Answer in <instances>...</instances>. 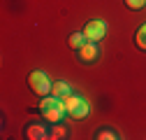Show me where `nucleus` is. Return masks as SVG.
<instances>
[{
    "instance_id": "f257e3e1",
    "label": "nucleus",
    "mask_w": 146,
    "mask_h": 140,
    "mask_svg": "<svg viewBox=\"0 0 146 140\" xmlns=\"http://www.w3.org/2000/svg\"><path fill=\"white\" fill-rule=\"evenodd\" d=\"M40 112H42V117L46 119V121H51V124H58V121L65 117V100L63 98H58V96H49V98H44L42 103H40Z\"/></svg>"
},
{
    "instance_id": "f03ea898",
    "label": "nucleus",
    "mask_w": 146,
    "mask_h": 140,
    "mask_svg": "<svg viewBox=\"0 0 146 140\" xmlns=\"http://www.w3.org/2000/svg\"><path fill=\"white\" fill-rule=\"evenodd\" d=\"M63 100H65V110H67V114H70L72 119H86V117L90 114V105H88V100H84L81 96L70 94V96H65Z\"/></svg>"
},
{
    "instance_id": "7ed1b4c3",
    "label": "nucleus",
    "mask_w": 146,
    "mask_h": 140,
    "mask_svg": "<svg viewBox=\"0 0 146 140\" xmlns=\"http://www.w3.org/2000/svg\"><path fill=\"white\" fill-rule=\"evenodd\" d=\"M28 84H30V89H33L35 94H37V96H49V94H51V89H53L51 79H49L44 73H40V70L30 73V77H28Z\"/></svg>"
},
{
    "instance_id": "20e7f679",
    "label": "nucleus",
    "mask_w": 146,
    "mask_h": 140,
    "mask_svg": "<svg viewBox=\"0 0 146 140\" xmlns=\"http://www.w3.org/2000/svg\"><path fill=\"white\" fill-rule=\"evenodd\" d=\"M104 33H107V24H104V21H100V19L88 21V24H86V28H84L86 40H93V42L102 40V38H104Z\"/></svg>"
},
{
    "instance_id": "39448f33",
    "label": "nucleus",
    "mask_w": 146,
    "mask_h": 140,
    "mask_svg": "<svg viewBox=\"0 0 146 140\" xmlns=\"http://www.w3.org/2000/svg\"><path fill=\"white\" fill-rule=\"evenodd\" d=\"M79 56H81V61H84V63H93V61L100 56V49H98V44H95L93 40H86V42H84V47L79 49Z\"/></svg>"
},
{
    "instance_id": "423d86ee",
    "label": "nucleus",
    "mask_w": 146,
    "mask_h": 140,
    "mask_svg": "<svg viewBox=\"0 0 146 140\" xmlns=\"http://www.w3.org/2000/svg\"><path fill=\"white\" fill-rule=\"evenodd\" d=\"M26 135H28L30 140H44V138H49V131L42 129V126H37V124H33V126L26 129Z\"/></svg>"
},
{
    "instance_id": "0eeeda50",
    "label": "nucleus",
    "mask_w": 146,
    "mask_h": 140,
    "mask_svg": "<svg viewBox=\"0 0 146 140\" xmlns=\"http://www.w3.org/2000/svg\"><path fill=\"white\" fill-rule=\"evenodd\" d=\"M84 42H86V35H84V33H72L70 38H67L70 49H81V47H84Z\"/></svg>"
},
{
    "instance_id": "6e6552de",
    "label": "nucleus",
    "mask_w": 146,
    "mask_h": 140,
    "mask_svg": "<svg viewBox=\"0 0 146 140\" xmlns=\"http://www.w3.org/2000/svg\"><path fill=\"white\" fill-rule=\"evenodd\" d=\"M51 94L58 96V98H65V96H70L72 91H70V86H67L65 82H56V84H53V89H51Z\"/></svg>"
},
{
    "instance_id": "1a4fd4ad",
    "label": "nucleus",
    "mask_w": 146,
    "mask_h": 140,
    "mask_svg": "<svg viewBox=\"0 0 146 140\" xmlns=\"http://www.w3.org/2000/svg\"><path fill=\"white\" fill-rule=\"evenodd\" d=\"M135 42H137V47H139V49H144V51H146V24H144V26L137 30V35H135Z\"/></svg>"
},
{
    "instance_id": "9d476101",
    "label": "nucleus",
    "mask_w": 146,
    "mask_h": 140,
    "mask_svg": "<svg viewBox=\"0 0 146 140\" xmlns=\"http://www.w3.org/2000/svg\"><path fill=\"white\" fill-rule=\"evenodd\" d=\"M98 138H100V140H116L118 135H116L114 131H109V129H100V131H98Z\"/></svg>"
},
{
    "instance_id": "9b49d317",
    "label": "nucleus",
    "mask_w": 146,
    "mask_h": 140,
    "mask_svg": "<svg viewBox=\"0 0 146 140\" xmlns=\"http://www.w3.org/2000/svg\"><path fill=\"white\" fill-rule=\"evenodd\" d=\"M125 5L130 7V9H141L146 5V0H125Z\"/></svg>"
},
{
    "instance_id": "f8f14e48",
    "label": "nucleus",
    "mask_w": 146,
    "mask_h": 140,
    "mask_svg": "<svg viewBox=\"0 0 146 140\" xmlns=\"http://www.w3.org/2000/svg\"><path fill=\"white\" fill-rule=\"evenodd\" d=\"M49 138H53V140H58V138H65V129L63 126H56L51 133H49Z\"/></svg>"
}]
</instances>
